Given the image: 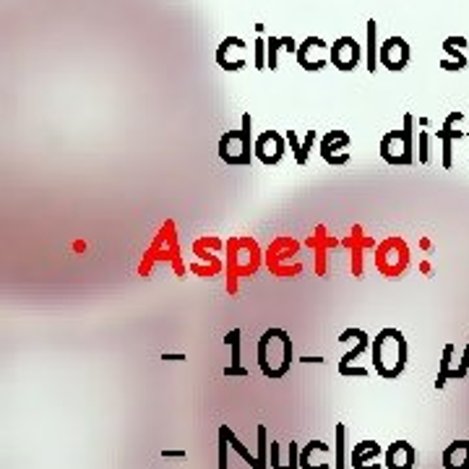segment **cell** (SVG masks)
<instances>
[{
  "label": "cell",
  "mask_w": 469,
  "mask_h": 469,
  "mask_svg": "<svg viewBox=\"0 0 469 469\" xmlns=\"http://www.w3.org/2000/svg\"><path fill=\"white\" fill-rule=\"evenodd\" d=\"M329 58L334 63V68L344 70V73H350L360 66V60H362V47H360V42L350 34H344L339 40L331 45L329 50Z\"/></svg>",
  "instance_id": "10"
},
{
  "label": "cell",
  "mask_w": 469,
  "mask_h": 469,
  "mask_svg": "<svg viewBox=\"0 0 469 469\" xmlns=\"http://www.w3.org/2000/svg\"><path fill=\"white\" fill-rule=\"evenodd\" d=\"M279 50H284L282 37H269V40H266V68L271 70L279 68Z\"/></svg>",
  "instance_id": "24"
},
{
  "label": "cell",
  "mask_w": 469,
  "mask_h": 469,
  "mask_svg": "<svg viewBox=\"0 0 469 469\" xmlns=\"http://www.w3.org/2000/svg\"><path fill=\"white\" fill-rule=\"evenodd\" d=\"M282 42H284V52H290V55H295V52H298V42L292 40V37H282Z\"/></svg>",
  "instance_id": "32"
},
{
  "label": "cell",
  "mask_w": 469,
  "mask_h": 469,
  "mask_svg": "<svg viewBox=\"0 0 469 469\" xmlns=\"http://www.w3.org/2000/svg\"><path fill=\"white\" fill-rule=\"evenodd\" d=\"M370 370L368 368H360V365H355V368H339V376H344V378H352V376H357V378H365Z\"/></svg>",
  "instance_id": "30"
},
{
  "label": "cell",
  "mask_w": 469,
  "mask_h": 469,
  "mask_svg": "<svg viewBox=\"0 0 469 469\" xmlns=\"http://www.w3.org/2000/svg\"><path fill=\"white\" fill-rule=\"evenodd\" d=\"M467 136H469V133H467Z\"/></svg>",
  "instance_id": "36"
},
{
  "label": "cell",
  "mask_w": 469,
  "mask_h": 469,
  "mask_svg": "<svg viewBox=\"0 0 469 469\" xmlns=\"http://www.w3.org/2000/svg\"><path fill=\"white\" fill-rule=\"evenodd\" d=\"M284 136H287V144L292 146V157H295V162H298L300 167H302V164H308V157H310V151H313V144H316V139H318V136H316V130H308L302 141L298 139V133H295V130H287Z\"/></svg>",
  "instance_id": "17"
},
{
  "label": "cell",
  "mask_w": 469,
  "mask_h": 469,
  "mask_svg": "<svg viewBox=\"0 0 469 469\" xmlns=\"http://www.w3.org/2000/svg\"><path fill=\"white\" fill-rule=\"evenodd\" d=\"M162 456H164V459H185L188 454H185V451H170V449H164V451H162Z\"/></svg>",
  "instance_id": "33"
},
{
  "label": "cell",
  "mask_w": 469,
  "mask_h": 469,
  "mask_svg": "<svg viewBox=\"0 0 469 469\" xmlns=\"http://www.w3.org/2000/svg\"><path fill=\"white\" fill-rule=\"evenodd\" d=\"M284 141H287V136H282L279 130H263L261 136H256V146H253L256 160L261 164H266V167L279 164L284 160V151H287Z\"/></svg>",
  "instance_id": "8"
},
{
  "label": "cell",
  "mask_w": 469,
  "mask_h": 469,
  "mask_svg": "<svg viewBox=\"0 0 469 469\" xmlns=\"http://www.w3.org/2000/svg\"><path fill=\"white\" fill-rule=\"evenodd\" d=\"M230 425H222L220 428V469H230V459H227V451H230Z\"/></svg>",
  "instance_id": "25"
},
{
  "label": "cell",
  "mask_w": 469,
  "mask_h": 469,
  "mask_svg": "<svg viewBox=\"0 0 469 469\" xmlns=\"http://www.w3.org/2000/svg\"><path fill=\"white\" fill-rule=\"evenodd\" d=\"M368 47H365V63H368V70L370 73H376L380 66L378 60V52H380V45H378V24L376 19H368Z\"/></svg>",
  "instance_id": "19"
},
{
  "label": "cell",
  "mask_w": 469,
  "mask_h": 469,
  "mask_svg": "<svg viewBox=\"0 0 469 469\" xmlns=\"http://www.w3.org/2000/svg\"><path fill=\"white\" fill-rule=\"evenodd\" d=\"M240 334H243L240 329H232L230 334L224 337V344H227V347H230V352H232L230 365H235V368H240V365H243V360H240Z\"/></svg>",
  "instance_id": "26"
},
{
  "label": "cell",
  "mask_w": 469,
  "mask_h": 469,
  "mask_svg": "<svg viewBox=\"0 0 469 469\" xmlns=\"http://www.w3.org/2000/svg\"><path fill=\"white\" fill-rule=\"evenodd\" d=\"M259 368L271 380L284 378L292 368V337L284 329L271 326L259 339Z\"/></svg>",
  "instance_id": "2"
},
{
  "label": "cell",
  "mask_w": 469,
  "mask_h": 469,
  "mask_svg": "<svg viewBox=\"0 0 469 469\" xmlns=\"http://www.w3.org/2000/svg\"><path fill=\"white\" fill-rule=\"evenodd\" d=\"M230 443H232V449L238 451L240 456H243V459L248 461L250 467H253V469H263V467H261L259 456H256V454H250V451L245 449V446H243V443H240V440H238V436H235V433H232V430H230Z\"/></svg>",
  "instance_id": "27"
},
{
  "label": "cell",
  "mask_w": 469,
  "mask_h": 469,
  "mask_svg": "<svg viewBox=\"0 0 469 469\" xmlns=\"http://www.w3.org/2000/svg\"><path fill=\"white\" fill-rule=\"evenodd\" d=\"M415 118L412 112L404 115V128L389 130L380 139V160L391 167H407L415 162Z\"/></svg>",
  "instance_id": "4"
},
{
  "label": "cell",
  "mask_w": 469,
  "mask_h": 469,
  "mask_svg": "<svg viewBox=\"0 0 469 469\" xmlns=\"http://www.w3.org/2000/svg\"><path fill=\"white\" fill-rule=\"evenodd\" d=\"M224 376H227V378H248V370L243 368V365H240V368L227 365V368H224Z\"/></svg>",
  "instance_id": "31"
},
{
  "label": "cell",
  "mask_w": 469,
  "mask_h": 469,
  "mask_svg": "<svg viewBox=\"0 0 469 469\" xmlns=\"http://www.w3.org/2000/svg\"><path fill=\"white\" fill-rule=\"evenodd\" d=\"M350 133H344V130H329L323 139H321V157L326 164H334V167H341V164H347L352 160L350 149Z\"/></svg>",
  "instance_id": "9"
},
{
  "label": "cell",
  "mask_w": 469,
  "mask_h": 469,
  "mask_svg": "<svg viewBox=\"0 0 469 469\" xmlns=\"http://www.w3.org/2000/svg\"><path fill=\"white\" fill-rule=\"evenodd\" d=\"M344 436H347V425L344 422H337L334 428V469H347V459H344Z\"/></svg>",
  "instance_id": "21"
},
{
  "label": "cell",
  "mask_w": 469,
  "mask_h": 469,
  "mask_svg": "<svg viewBox=\"0 0 469 469\" xmlns=\"http://www.w3.org/2000/svg\"><path fill=\"white\" fill-rule=\"evenodd\" d=\"M323 446H329V443L310 440L305 449H300V469H331V464L326 459H316V454H318Z\"/></svg>",
  "instance_id": "18"
},
{
  "label": "cell",
  "mask_w": 469,
  "mask_h": 469,
  "mask_svg": "<svg viewBox=\"0 0 469 469\" xmlns=\"http://www.w3.org/2000/svg\"><path fill=\"white\" fill-rule=\"evenodd\" d=\"M428 144H430V133L428 130H420L417 133V162L420 164H428V160H430Z\"/></svg>",
  "instance_id": "28"
},
{
  "label": "cell",
  "mask_w": 469,
  "mask_h": 469,
  "mask_svg": "<svg viewBox=\"0 0 469 469\" xmlns=\"http://www.w3.org/2000/svg\"><path fill=\"white\" fill-rule=\"evenodd\" d=\"M370 355H373V368H376V376L386 380H397L407 368V355H410V347H407V339L399 329H380L376 334V339L370 344Z\"/></svg>",
  "instance_id": "1"
},
{
  "label": "cell",
  "mask_w": 469,
  "mask_h": 469,
  "mask_svg": "<svg viewBox=\"0 0 469 469\" xmlns=\"http://www.w3.org/2000/svg\"><path fill=\"white\" fill-rule=\"evenodd\" d=\"M370 344H373V339H370L365 331L360 329L357 331V344H355V350H350L347 355H344V357L339 360V368H347V365H352V362H355V360H357L360 355H362V352L370 350Z\"/></svg>",
  "instance_id": "22"
},
{
  "label": "cell",
  "mask_w": 469,
  "mask_h": 469,
  "mask_svg": "<svg viewBox=\"0 0 469 469\" xmlns=\"http://www.w3.org/2000/svg\"><path fill=\"white\" fill-rule=\"evenodd\" d=\"M326 50H331L326 40H321V37H305V40L300 42L298 52H295V60H298V66L302 70H310V73H316V70H323L326 68V63H329V55Z\"/></svg>",
  "instance_id": "6"
},
{
  "label": "cell",
  "mask_w": 469,
  "mask_h": 469,
  "mask_svg": "<svg viewBox=\"0 0 469 469\" xmlns=\"http://www.w3.org/2000/svg\"><path fill=\"white\" fill-rule=\"evenodd\" d=\"M256 436H259V446H256V456H259L261 467L269 469V430H266V425H259V428H256Z\"/></svg>",
  "instance_id": "23"
},
{
  "label": "cell",
  "mask_w": 469,
  "mask_h": 469,
  "mask_svg": "<svg viewBox=\"0 0 469 469\" xmlns=\"http://www.w3.org/2000/svg\"><path fill=\"white\" fill-rule=\"evenodd\" d=\"M410 58H412V50L404 37H389V40L380 42L378 60L383 68L399 73V70H404L410 66Z\"/></svg>",
  "instance_id": "11"
},
{
  "label": "cell",
  "mask_w": 469,
  "mask_h": 469,
  "mask_svg": "<svg viewBox=\"0 0 469 469\" xmlns=\"http://www.w3.org/2000/svg\"><path fill=\"white\" fill-rule=\"evenodd\" d=\"M386 456V469H415L417 467V451L410 440H394L389 449L383 451Z\"/></svg>",
  "instance_id": "12"
},
{
  "label": "cell",
  "mask_w": 469,
  "mask_h": 469,
  "mask_svg": "<svg viewBox=\"0 0 469 469\" xmlns=\"http://www.w3.org/2000/svg\"><path fill=\"white\" fill-rule=\"evenodd\" d=\"M464 47H467V40L464 37H446L443 40V52H446V58H440V68L443 70H464L469 63V55L464 52Z\"/></svg>",
  "instance_id": "13"
},
{
  "label": "cell",
  "mask_w": 469,
  "mask_h": 469,
  "mask_svg": "<svg viewBox=\"0 0 469 469\" xmlns=\"http://www.w3.org/2000/svg\"><path fill=\"white\" fill-rule=\"evenodd\" d=\"M245 50H248V42L243 40V37L230 34V37H224V40L220 42V47L214 52V60H217V66H220L222 70H232V73H235V70H243L248 66Z\"/></svg>",
  "instance_id": "7"
},
{
  "label": "cell",
  "mask_w": 469,
  "mask_h": 469,
  "mask_svg": "<svg viewBox=\"0 0 469 469\" xmlns=\"http://www.w3.org/2000/svg\"><path fill=\"white\" fill-rule=\"evenodd\" d=\"M253 47H256V55H253V66L256 70H266V40H256L253 42Z\"/></svg>",
  "instance_id": "29"
},
{
  "label": "cell",
  "mask_w": 469,
  "mask_h": 469,
  "mask_svg": "<svg viewBox=\"0 0 469 469\" xmlns=\"http://www.w3.org/2000/svg\"><path fill=\"white\" fill-rule=\"evenodd\" d=\"M300 362H318L321 365V362H326V360L323 357H300Z\"/></svg>",
  "instance_id": "35"
},
{
  "label": "cell",
  "mask_w": 469,
  "mask_h": 469,
  "mask_svg": "<svg viewBox=\"0 0 469 469\" xmlns=\"http://www.w3.org/2000/svg\"><path fill=\"white\" fill-rule=\"evenodd\" d=\"M162 360H164V362H183V360H188V355H183V352H180V355H170V352H164Z\"/></svg>",
  "instance_id": "34"
},
{
  "label": "cell",
  "mask_w": 469,
  "mask_h": 469,
  "mask_svg": "<svg viewBox=\"0 0 469 469\" xmlns=\"http://www.w3.org/2000/svg\"><path fill=\"white\" fill-rule=\"evenodd\" d=\"M443 469H469V440H454L443 449Z\"/></svg>",
  "instance_id": "16"
},
{
  "label": "cell",
  "mask_w": 469,
  "mask_h": 469,
  "mask_svg": "<svg viewBox=\"0 0 469 469\" xmlns=\"http://www.w3.org/2000/svg\"><path fill=\"white\" fill-rule=\"evenodd\" d=\"M380 454H383L380 443H376V440H360V443H355V449H352L350 461L355 469H380L378 464Z\"/></svg>",
  "instance_id": "15"
},
{
  "label": "cell",
  "mask_w": 469,
  "mask_h": 469,
  "mask_svg": "<svg viewBox=\"0 0 469 469\" xmlns=\"http://www.w3.org/2000/svg\"><path fill=\"white\" fill-rule=\"evenodd\" d=\"M250 130H253V118L250 112L243 115V125L240 130H227L220 139V160L230 167H248L250 160L256 157V141L250 139Z\"/></svg>",
  "instance_id": "3"
},
{
  "label": "cell",
  "mask_w": 469,
  "mask_h": 469,
  "mask_svg": "<svg viewBox=\"0 0 469 469\" xmlns=\"http://www.w3.org/2000/svg\"><path fill=\"white\" fill-rule=\"evenodd\" d=\"M451 357H454V344L443 347V357H440V368H438V378H436V389H443L446 380H461L459 370L451 368Z\"/></svg>",
  "instance_id": "20"
},
{
  "label": "cell",
  "mask_w": 469,
  "mask_h": 469,
  "mask_svg": "<svg viewBox=\"0 0 469 469\" xmlns=\"http://www.w3.org/2000/svg\"><path fill=\"white\" fill-rule=\"evenodd\" d=\"M407 263H410V248L401 238L383 240L376 250V269L389 279H399V274H404Z\"/></svg>",
  "instance_id": "5"
},
{
  "label": "cell",
  "mask_w": 469,
  "mask_h": 469,
  "mask_svg": "<svg viewBox=\"0 0 469 469\" xmlns=\"http://www.w3.org/2000/svg\"><path fill=\"white\" fill-rule=\"evenodd\" d=\"M461 118H464L461 112H451L449 118H446V123H443V128L436 130V139L440 141V149H443V167H446V170L454 167V151H451V144H454L456 139H464V136H467L464 130H454V123Z\"/></svg>",
  "instance_id": "14"
}]
</instances>
